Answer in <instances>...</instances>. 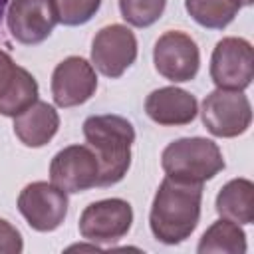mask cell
<instances>
[{
    "instance_id": "9",
    "label": "cell",
    "mask_w": 254,
    "mask_h": 254,
    "mask_svg": "<svg viewBox=\"0 0 254 254\" xmlns=\"http://www.w3.org/2000/svg\"><path fill=\"white\" fill-rule=\"evenodd\" d=\"M137 60V38L123 24L101 28L91 42V65L105 77H121Z\"/></svg>"
},
{
    "instance_id": "2",
    "label": "cell",
    "mask_w": 254,
    "mask_h": 254,
    "mask_svg": "<svg viewBox=\"0 0 254 254\" xmlns=\"http://www.w3.org/2000/svg\"><path fill=\"white\" fill-rule=\"evenodd\" d=\"M83 137L99 163L97 187H111L123 181L131 167V147L135 143L131 121L115 113L91 115L83 121Z\"/></svg>"
},
{
    "instance_id": "3",
    "label": "cell",
    "mask_w": 254,
    "mask_h": 254,
    "mask_svg": "<svg viewBox=\"0 0 254 254\" xmlns=\"http://www.w3.org/2000/svg\"><path fill=\"white\" fill-rule=\"evenodd\" d=\"M161 167L171 179L202 185L224 171L226 163L220 147L212 139L183 137L163 149Z\"/></svg>"
},
{
    "instance_id": "4",
    "label": "cell",
    "mask_w": 254,
    "mask_h": 254,
    "mask_svg": "<svg viewBox=\"0 0 254 254\" xmlns=\"http://www.w3.org/2000/svg\"><path fill=\"white\" fill-rule=\"evenodd\" d=\"M200 117L210 135L232 139L248 131L252 123V105L244 91L216 87L204 97Z\"/></svg>"
},
{
    "instance_id": "16",
    "label": "cell",
    "mask_w": 254,
    "mask_h": 254,
    "mask_svg": "<svg viewBox=\"0 0 254 254\" xmlns=\"http://www.w3.org/2000/svg\"><path fill=\"white\" fill-rule=\"evenodd\" d=\"M216 212L220 218H228L238 224L254 222V183L238 177L228 181L216 194Z\"/></svg>"
},
{
    "instance_id": "21",
    "label": "cell",
    "mask_w": 254,
    "mask_h": 254,
    "mask_svg": "<svg viewBox=\"0 0 254 254\" xmlns=\"http://www.w3.org/2000/svg\"><path fill=\"white\" fill-rule=\"evenodd\" d=\"M24 250V240H22V234L20 230L0 218V254H20Z\"/></svg>"
},
{
    "instance_id": "22",
    "label": "cell",
    "mask_w": 254,
    "mask_h": 254,
    "mask_svg": "<svg viewBox=\"0 0 254 254\" xmlns=\"http://www.w3.org/2000/svg\"><path fill=\"white\" fill-rule=\"evenodd\" d=\"M6 2H8V0H0V32H2V12H4Z\"/></svg>"
},
{
    "instance_id": "10",
    "label": "cell",
    "mask_w": 254,
    "mask_h": 254,
    "mask_svg": "<svg viewBox=\"0 0 254 254\" xmlns=\"http://www.w3.org/2000/svg\"><path fill=\"white\" fill-rule=\"evenodd\" d=\"M60 22L56 0H10L6 24L12 38L22 46L48 40Z\"/></svg>"
},
{
    "instance_id": "5",
    "label": "cell",
    "mask_w": 254,
    "mask_h": 254,
    "mask_svg": "<svg viewBox=\"0 0 254 254\" xmlns=\"http://www.w3.org/2000/svg\"><path fill=\"white\" fill-rule=\"evenodd\" d=\"M67 192L54 183L36 181L26 185L18 194V210L30 228L52 232L62 226L67 216Z\"/></svg>"
},
{
    "instance_id": "23",
    "label": "cell",
    "mask_w": 254,
    "mask_h": 254,
    "mask_svg": "<svg viewBox=\"0 0 254 254\" xmlns=\"http://www.w3.org/2000/svg\"><path fill=\"white\" fill-rule=\"evenodd\" d=\"M252 4V0H244V6H250Z\"/></svg>"
},
{
    "instance_id": "19",
    "label": "cell",
    "mask_w": 254,
    "mask_h": 254,
    "mask_svg": "<svg viewBox=\"0 0 254 254\" xmlns=\"http://www.w3.org/2000/svg\"><path fill=\"white\" fill-rule=\"evenodd\" d=\"M167 0H119L121 18L135 28L153 26L165 12Z\"/></svg>"
},
{
    "instance_id": "13",
    "label": "cell",
    "mask_w": 254,
    "mask_h": 254,
    "mask_svg": "<svg viewBox=\"0 0 254 254\" xmlns=\"http://www.w3.org/2000/svg\"><path fill=\"white\" fill-rule=\"evenodd\" d=\"M38 81L12 56L0 50V115L16 117L38 101Z\"/></svg>"
},
{
    "instance_id": "15",
    "label": "cell",
    "mask_w": 254,
    "mask_h": 254,
    "mask_svg": "<svg viewBox=\"0 0 254 254\" xmlns=\"http://www.w3.org/2000/svg\"><path fill=\"white\" fill-rule=\"evenodd\" d=\"M14 135L26 147L38 149L48 145L60 129V115L54 105L46 101H36L20 115L14 117Z\"/></svg>"
},
{
    "instance_id": "12",
    "label": "cell",
    "mask_w": 254,
    "mask_h": 254,
    "mask_svg": "<svg viewBox=\"0 0 254 254\" xmlns=\"http://www.w3.org/2000/svg\"><path fill=\"white\" fill-rule=\"evenodd\" d=\"M97 73L95 67L79 56L62 60L52 73V97L62 109L81 105L95 95Z\"/></svg>"
},
{
    "instance_id": "7",
    "label": "cell",
    "mask_w": 254,
    "mask_h": 254,
    "mask_svg": "<svg viewBox=\"0 0 254 254\" xmlns=\"http://www.w3.org/2000/svg\"><path fill=\"white\" fill-rule=\"evenodd\" d=\"M254 77L252 44L244 38H222L210 56V79L218 89L244 91Z\"/></svg>"
},
{
    "instance_id": "18",
    "label": "cell",
    "mask_w": 254,
    "mask_h": 254,
    "mask_svg": "<svg viewBox=\"0 0 254 254\" xmlns=\"http://www.w3.org/2000/svg\"><path fill=\"white\" fill-rule=\"evenodd\" d=\"M244 0H185V8L189 16L202 28L222 30L226 28L240 8Z\"/></svg>"
},
{
    "instance_id": "14",
    "label": "cell",
    "mask_w": 254,
    "mask_h": 254,
    "mask_svg": "<svg viewBox=\"0 0 254 254\" xmlns=\"http://www.w3.org/2000/svg\"><path fill=\"white\" fill-rule=\"evenodd\" d=\"M145 113L151 121L163 127H183L194 121L198 113V101L192 93L167 85L151 91L145 99Z\"/></svg>"
},
{
    "instance_id": "1",
    "label": "cell",
    "mask_w": 254,
    "mask_h": 254,
    "mask_svg": "<svg viewBox=\"0 0 254 254\" xmlns=\"http://www.w3.org/2000/svg\"><path fill=\"white\" fill-rule=\"evenodd\" d=\"M200 202L202 185L165 177L153 196L149 212L153 236L167 246L185 242L198 226Z\"/></svg>"
},
{
    "instance_id": "8",
    "label": "cell",
    "mask_w": 254,
    "mask_h": 254,
    "mask_svg": "<svg viewBox=\"0 0 254 254\" xmlns=\"http://www.w3.org/2000/svg\"><path fill=\"white\" fill-rule=\"evenodd\" d=\"M153 62L159 75L173 83H185L196 77L200 67V52L196 42L187 32L169 30L155 42Z\"/></svg>"
},
{
    "instance_id": "20",
    "label": "cell",
    "mask_w": 254,
    "mask_h": 254,
    "mask_svg": "<svg viewBox=\"0 0 254 254\" xmlns=\"http://www.w3.org/2000/svg\"><path fill=\"white\" fill-rule=\"evenodd\" d=\"M56 6L64 26H83L97 14L101 0H56Z\"/></svg>"
},
{
    "instance_id": "17",
    "label": "cell",
    "mask_w": 254,
    "mask_h": 254,
    "mask_svg": "<svg viewBox=\"0 0 254 254\" xmlns=\"http://www.w3.org/2000/svg\"><path fill=\"white\" fill-rule=\"evenodd\" d=\"M248 250L246 232L238 222L228 218H220L212 222L198 240L196 252L210 254V252H226V254H244Z\"/></svg>"
},
{
    "instance_id": "11",
    "label": "cell",
    "mask_w": 254,
    "mask_h": 254,
    "mask_svg": "<svg viewBox=\"0 0 254 254\" xmlns=\"http://www.w3.org/2000/svg\"><path fill=\"white\" fill-rule=\"evenodd\" d=\"M50 183L67 194L85 192L99 183V163L87 145H67L50 163Z\"/></svg>"
},
{
    "instance_id": "6",
    "label": "cell",
    "mask_w": 254,
    "mask_h": 254,
    "mask_svg": "<svg viewBox=\"0 0 254 254\" xmlns=\"http://www.w3.org/2000/svg\"><path fill=\"white\" fill-rule=\"evenodd\" d=\"M133 224V208L123 198H103L87 204L79 216V234L93 244H115Z\"/></svg>"
}]
</instances>
